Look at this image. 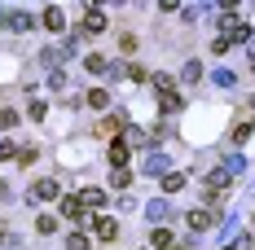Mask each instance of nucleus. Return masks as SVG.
<instances>
[{
    "mask_svg": "<svg viewBox=\"0 0 255 250\" xmlns=\"http://www.w3.org/2000/svg\"><path fill=\"white\" fill-rule=\"evenodd\" d=\"M93 233H97L102 242H115V237H119V220H110V215H97V220H93Z\"/></svg>",
    "mask_w": 255,
    "mask_h": 250,
    "instance_id": "f257e3e1",
    "label": "nucleus"
},
{
    "mask_svg": "<svg viewBox=\"0 0 255 250\" xmlns=\"http://www.w3.org/2000/svg\"><path fill=\"white\" fill-rule=\"evenodd\" d=\"M31 198H35V202H53V198H57V180H40V184L31 189Z\"/></svg>",
    "mask_w": 255,
    "mask_h": 250,
    "instance_id": "f03ea898",
    "label": "nucleus"
},
{
    "mask_svg": "<svg viewBox=\"0 0 255 250\" xmlns=\"http://www.w3.org/2000/svg\"><path fill=\"white\" fill-rule=\"evenodd\" d=\"M62 215H66V220H79V215H84V202H79V198H66V202H62Z\"/></svg>",
    "mask_w": 255,
    "mask_h": 250,
    "instance_id": "7ed1b4c3",
    "label": "nucleus"
},
{
    "mask_svg": "<svg viewBox=\"0 0 255 250\" xmlns=\"http://www.w3.org/2000/svg\"><path fill=\"white\" fill-rule=\"evenodd\" d=\"M44 26H49V31H62V26H66L62 9H44Z\"/></svg>",
    "mask_w": 255,
    "mask_h": 250,
    "instance_id": "20e7f679",
    "label": "nucleus"
},
{
    "mask_svg": "<svg viewBox=\"0 0 255 250\" xmlns=\"http://www.w3.org/2000/svg\"><path fill=\"white\" fill-rule=\"evenodd\" d=\"M154 250H172V228H154Z\"/></svg>",
    "mask_w": 255,
    "mask_h": 250,
    "instance_id": "39448f33",
    "label": "nucleus"
},
{
    "mask_svg": "<svg viewBox=\"0 0 255 250\" xmlns=\"http://www.w3.org/2000/svg\"><path fill=\"white\" fill-rule=\"evenodd\" d=\"M84 31H88V35L106 31V18H102V13H88V18H84Z\"/></svg>",
    "mask_w": 255,
    "mask_h": 250,
    "instance_id": "423d86ee",
    "label": "nucleus"
},
{
    "mask_svg": "<svg viewBox=\"0 0 255 250\" xmlns=\"http://www.w3.org/2000/svg\"><path fill=\"white\" fill-rule=\"evenodd\" d=\"M110 163H115V167H124V163H128V145H124V141L110 145Z\"/></svg>",
    "mask_w": 255,
    "mask_h": 250,
    "instance_id": "0eeeda50",
    "label": "nucleus"
},
{
    "mask_svg": "<svg viewBox=\"0 0 255 250\" xmlns=\"http://www.w3.org/2000/svg\"><path fill=\"white\" fill-rule=\"evenodd\" d=\"M79 202H84V206H102L106 193H102V189H84V193H79Z\"/></svg>",
    "mask_w": 255,
    "mask_h": 250,
    "instance_id": "6e6552de",
    "label": "nucleus"
},
{
    "mask_svg": "<svg viewBox=\"0 0 255 250\" xmlns=\"http://www.w3.org/2000/svg\"><path fill=\"white\" fill-rule=\"evenodd\" d=\"M189 228H211V211H189Z\"/></svg>",
    "mask_w": 255,
    "mask_h": 250,
    "instance_id": "1a4fd4ad",
    "label": "nucleus"
},
{
    "mask_svg": "<svg viewBox=\"0 0 255 250\" xmlns=\"http://www.w3.org/2000/svg\"><path fill=\"white\" fill-rule=\"evenodd\" d=\"M128 180H132V171H128V167H115V175H110V184H115V189H124Z\"/></svg>",
    "mask_w": 255,
    "mask_h": 250,
    "instance_id": "9d476101",
    "label": "nucleus"
},
{
    "mask_svg": "<svg viewBox=\"0 0 255 250\" xmlns=\"http://www.w3.org/2000/svg\"><path fill=\"white\" fill-rule=\"evenodd\" d=\"M84 66H88V71H93V75H102V71H106V57H102V53H93V57H88V62H84Z\"/></svg>",
    "mask_w": 255,
    "mask_h": 250,
    "instance_id": "9b49d317",
    "label": "nucleus"
},
{
    "mask_svg": "<svg viewBox=\"0 0 255 250\" xmlns=\"http://www.w3.org/2000/svg\"><path fill=\"white\" fill-rule=\"evenodd\" d=\"M106 101H110V97H106V92H102V88H93V92H88V105H93V110H102V105H106Z\"/></svg>",
    "mask_w": 255,
    "mask_h": 250,
    "instance_id": "f8f14e48",
    "label": "nucleus"
},
{
    "mask_svg": "<svg viewBox=\"0 0 255 250\" xmlns=\"http://www.w3.org/2000/svg\"><path fill=\"white\" fill-rule=\"evenodd\" d=\"M66 250H88V237H84V233H75V237H66Z\"/></svg>",
    "mask_w": 255,
    "mask_h": 250,
    "instance_id": "ddd939ff",
    "label": "nucleus"
},
{
    "mask_svg": "<svg viewBox=\"0 0 255 250\" xmlns=\"http://www.w3.org/2000/svg\"><path fill=\"white\" fill-rule=\"evenodd\" d=\"M97 132H102V136H115V132H119V119H102V127H97Z\"/></svg>",
    "mask_w": 255,
    "mask_h": 250,
    "instance_id": "4468645a",
    "label": "nucleus"
},
{
    "mask_svg": "<svg viewBox=\"0 0 255 250\" xmlns=\"http://www.w3.org/2000/svg\"><path fill=\"white\" fill-rule=\"evenodd\" d=\"M35 228H40V233H44V237H49L53 228H57V220H53V215H40V224H35Z\"/></svg>",
    "mask_w": 255,
    "mask_h": 250,
    "instance_id": "2eb2a0df",
    "label": "nucleus"
},
{
    "mask_svg": "<svg viewBox=\"0 0 255 250\" xmlns=\"http://www.w3.org/2000/svg\"><path fill=\"white\" fill-rule=\"evenodd\" d=\"M13 154H18V150H13V141H0V158H13Z\"/></svg>",
    "mask_w": 255,
    "mask_h": 250,
    "instance_id": "dca6fc26",
    "label": "nucleus"
}]
</instances>
